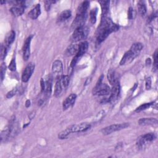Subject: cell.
Returning a JSON list of instances; mask_svg holds the SVG:
<instances>
[{
    "label": "cell",
    "mask_w": 158,
    "mask_h": 158,
    "mask_svg": "<svg viewBox=\"0 0 158 158\" xmlns=\"http://www.w3.org/2000/svg\"><path fill=\"white\" fill-rule=\"evenodd\" d=\"M118 28V26L113 23L110 18L107 16L102 17L101 22L98 30L96 44H99L101 43L112 32L117 31Z\"/></svg>",
    "instance_id": "1"
},
{
    "label": "cell",
    "mask_w": 158,
    "mask_h": 158,
    "mask_svg": "<svg viewBox=\"0 0 158 158\" xmlns=\"http://www.w3.org/2000/svg\"><path fill=\"white\" fill-rule=\"evenodd\" d=\"M91 125L88 123H81L80 124L72 125L67 128L65 130L59 133L58 137L60 139H66L72 133H80L86 131L89 129Z\"/></svg>",
    "instance_id": "2"
},
{
    "label": "cell",
    "mask_w": 158,
    "mask_h": 158,
    "mask_svg": "<svg viewBox=\"0 0 158 158\" xmlns=\"http://www.w3.org/2000/svg\"><path fill=\"white\" fill-rule=\"evenodd\" d=\"M88 32L89 30L88 27L85 25L75 28L72 35V41L73 42H77L85 40L88 36Z\"/></svg>",
    "instance_id": "3"
},
{
    "label": "cell",
    "mask_w": 158,
    "mask_h": 158,
    "mask_svg": "<svg viewBox=\"0 0 158 158\" xmlns=\"http://www.w3.org/2000/svg\"><path fill=\"white\" fill-rule=\"evenodd\" d=\"M102 76L99 78L96 85L93 89V94L98 96H106L110 93V87L106 83H102Z\"/></svg>",
    "instance_id": "4"
},
{
    "label": "cell",
    "mask_w": 158,
    "mask_h": 158,
    "mask_svg": "<svg viewBox=\"0 0 158 158\" xmlns=\"http://www.w3.org/2000/svg\"><path fill=\"white\" fill-rule=\"evenodd\" d=\"M129 124L128 123H120V124H114L109 126H107L105 128H103L101 130V132L104 135H109L113 132L126 128L128 127Z\"/></svg>",
    "instance_id": "5"
},
{
    "label": "cell",
    "mask_w": 158,
    "mask_h": 158,
    "mask_svg": "<svg viewBox=\"0 0 158 158\" xmlns=\"http://www.w3.org/2000/svg\"><path fill=\"white\" fill-rule=\"evenodd\" d=\"M63 70V65L62 63L59 60H55L52 65V72L55 78L57 80L60 79L61 78V75Z\"/></svg>",
    "instance_id": "6"
},
{
    "label": "cell",
    "mask_w": 158,
    "mask_h": 158,
    "mask_svg": "<svg viewBox=\"0 0 158 158\" xmlns=\"http://www.w3.org/2000/svg\"><path fill=\"white\" fill-rule=\"evenodd\" d=\"M35 69V64L33 63H30L28 64V65L24 69L22 75V80L23 82H27L28 81L30 78L31 77L33 70Z\"/></svg>",
    "instance_id": "7"
},
{
    "label": "cell",
    "mask_w": 158,
    "mask_h": 158,
    "mask_svg": "<svg viewBox=\"0 0 158 158\" xmlns=\"http://www.w3.org/2000/svg\"><path fill=\"white\" fill-rule=\"evenodd\" d=\"M155 139H156V135L154 133H149L145 134V135L140 136L138 139L137 145L139 148H141L146 142L152 141L154 140Z\"/></svg>",
    "instance_id": "8"
},
{
    "label": "cell",
    "mask_w": 158,
    "mask_h": 158,
    "mask_svg": "<svg viewBox=\"0 0 158 158\" xmlns=\"http://www.w3.org/2000/svg\"><path fill=\"white\" fill-rule=\"evenodd\" d=\"M87 18V14H77L75 20H73L72 27L74 30L79 27L84 25V23Z\"/></svg>",
    "instance_id": "9"
},
{
    "label": "cell",
    "mask_w": 158,
    "mask_h": 158,
    "mask_svg": "<svg viewBox=\"0 0 158 158\" xmlns=\"http://www.w3.org/2000/svg\"><path fill=\"white\" fill-rule=\"evenodd\" d=\"M120 90V87L119 83L113 85L112 89H110V96L109 99H107V102H114L118 97Z\"/></svg>",
    "instance_id": "10"
},
{
    "label": "cell",
    "mask_w": 158,
    "mask_h": 158,
    "mask_svg": "<svg viewBox=\"0 0 158 158\" xmlns=\"http://www.w3.org/2000/svg\"><path fill=\"white\" fill-rule=\"evenodd\" d=\"M32 38V36L28 37L23 47V58L25 60H27L30 55V43Z\"/></svg>",
    "instance_id": "11"
},
{
    "label": "cell",
    "mask_w": 158,
    "mask_h": 158,
    "mask_svg": "<svg viewBox=\"0 0 158 158\" xmlns=\"http://www.w3.org/2000/svg\"><path fill=\"white\" fill-rule=\"evenodd\" d=\"M76 98H77V95L75 94H71L69 96H67L63 102V104H62L63 109L66 110L69 107L72 106L74 104Z\"/></svg>",
    "instance_id": "12"
},
{
    "label": "cell",
    "mask_w": 158,
    "mask_h": 158,
    "mask_svg": "<svg viewBox=\"0 0 158 158\" xmlns=\"http://www.w3.org/2000/svg\"><path fill=\"white\" fill-rule=\"evenodd\" d=\"M158 121L155 118H142L138 120V124L142 126L157 125Z\"/></svg>",
    "instance_id": "13"
},
{
    "label": "cell",
    "mask_w": 158,
    "mask_h": 158,
    "mask_svg": "<svg viewBox=\"0 0 158 158\" xmlns=\"http://www.w3.org/2000/svg\"><path fill=\"white\" fill-rule=\"evenodd\" d=\"M107 79L112 86L119 83L116 72L113 69H110L107 72Z\"/></svg>",
    "instance_id": "14"
},
{
    "label": "cell",
    "mask_w": 158,
    "mask_h": 158,
    "mask_svg": "<svg viewBox=\"0 0 158 158\" xmlns=\"http://www.w3.org/2000/svg\"><path fill=\"white\" fill-rule=\"evenodd\" d=\"M142 49H143V44L141 43H135L132 44L129 51L135 57H136L139 54Z\"/></svg>",
    "instance_id": "15"
},
{
    "label": "cell",
    "mask_w": 158,
    "mask_h": 158,
    "mask_svg": "<svg viewBox=\"0 0 158 158\" xmlns=\"http://www.w3.org/2000/svg\"><path fill=\"white\" fill-rule=\"evenodd\" d=\"M41 14V6L40 4H36L35 7H33L28 14V16L31 19H36L38 16Z\"/></svg>",
    "instance_id": "16"
},
{
    "label": "cell",
    "mask_w": 158,
    "mask_h": 158,
    "mask_svg": "<svg viewBox=\"0 0 158 158\" xmlns=\"http://www.w3.org/2000/svg\"><path fill=\"white\" fill-rule=\"evenodd\" d=\"M88 48V43L86 41H83L80 43L78 44V51L75 56L79 59L82 55H83L86 52Z\"/></svg>",
    "instance_id": "17"
},
{
    "label": "cell",
    "mask_w": 158,
    "mask_h": 158,
    "mask_svg": "<svg viewBox=\"0 0 158 158\" xmlns=\"http://www.w3.org/2000/svg\"><path fill=\"white\" fill-rule=\"evenodd\" d=\"M25 7L21 6H15L10 9V13L15 17L21 15L24 12Z\"/></svg>",
    "instance_id": "18"
},
{
    "label": "cell",
    "mask_w": 158,
    "mask_h": 158,
    "mask_svg": "<svg viewBox=\"0 0 158 158\" xmlns=\"http://www.w3.org/2000/svg\"><path fill=\"white\" fill-rule=\"evenodd\" d=\"M89 2L86 1L81 3L77 8V14H86V11L89 7Z\"/></svg>",
    "instance_id": "19"
},
{
    "label": "cell",
    "mask_w": 158,
    "mask_h": 158,
    "mask_svg": "<svg viewBox=\"0 0 158 158\" xmlns=\"http://www.w3.org/2000/svg\"><path fill=\"white\" fill-rule=\"evenodd\" d=\"M15 33L14 32V31L12 30L10 31L6 36L5 40H4V45L6 47H9L14 41L15 40Z\"/></svg>",
    "instance_id": "20"
},
{
    "label": "cell",
    "mask_w": 158,
    "mask_h": 158,
    "mask_svg": "<svg viewBox=\"0 0 158 158\" xmlns=\"http://www.w3.org/2000/svg\"><path fill=\"white\" fill-rule=\"evenodd\" d=\"M99 3L101 7L102 17L107 16L109 8V1H99Z\"/></svg>",
    "instance_id": "21"
},
{
    "label": "cell",
    "mask_w": 158,
    "mask_h": 158,
    "mask_svg": "<svg viewBox=\"0 0 158 158\" xmlns=\"http://www.w3.org/2000/svg\"><path fill=\"white\" fill-rule=\"evenodd\" d=\"M78 51V44H72L70 45L68 48L67 49V54L69 56L76 55Z\"/></svg>",
    "instance_id": "22"
},
{
    "label": "cell",
    "mask_w": 158,
    "mask_h": 158,
    "mask_svg": "<svg viewBox=\"0 0 158 158\" xmlns=\"http://www.w3.org/2000/svg\"><path fill=\"white\" fill-rule=\"evenodd\" d=\"M72 15V12L70 10H65L62 11L59 15L58 21L59 22H64L68 19Z\"/></svg>",
    "instance_id": "23"
},
{
    "label": "cell",
    "mask_w": 158,
    "mask_h": 158,
    "mask_svg": "<svg viewBox=\"0 0 158 158\" xmlns=\"http://www.w3.org/2000/svg\"><path fill=\"white\" fill-rule=\"evenodd\" d=\"M62 83L60 81V79L57 80V81L55 85V88H54V94L56 97H58L60 96L61 94L62 90Z\"/></svg>",
    "instance_id": "24"
},
{
    "label": "cell",
    "mask_w": 158,
    "mask_h": 158,
    "mask_svg": "<svg viewBox=\"0 0 158 158\" xmlns=\"http://www.w3.org/2000/svg\"><path fill=\"white\" fill-rule=\"evenodd\" d=\"M138 9L139 14L141 16H144L146 13V6L144 1H139L138 2Z\"/></svg>",
    "instance_id": "25"
},
{
    "label": "cell",
    "mask_w": 158,
    "mask_h": 158,
    "mask_svg": "<svg viewBox=\"0 0 158 158\" xmlns=\"http://www.w3.org/2000/svg\"><path fill=\"white\" fill-rule=\"evenodd\" d=\"M52 90V80L51 78H49L45 81V88L44 92L46 93V96H48L50 95Z\"/></svg>",
    "instance_id": "26"
},
{
    "label": "cell",
    "mask_w": 158,
    "mask_h": 158,
    "mask_svg": "<svg viewBox=\"0 0 158 158\" xmlns=\"http://www.w3.org/2000/svg\"><path fill=\"white\" fill-rule=\"evenodd\" d=\"M96 14H97V9H92L89 12L90 21L92 23H94L96 21Z\"/></svg>",
    "instance_id": "27"
},
{
    "label": "cell",
    "mask_w": 158,
    "mask_h": 158,
    "mask_svg": "<svg viewBox=\"0 0 158 158\" xmlns=\"http://www.w3.org/2000/svg\"><path fill=\"white\" fill-rule=\"evenodd\" d=\"M62 85L64 87H67L69 83V77L68 75H63L60 78Z\"/></svg>",
    "instance_id": "28"
},
{
    "label": "cell",
    "mask_w": 158,
    "mask_h": 158,
    "mask_svg": "<svg viewBox=\"0 0 158 158\" xmlns=\"http://www.w3.org/2000/svg\"><path fill=\"white\" fill-rule=\"evenodd\" d=\"M7 47H6L4 44L1 45V58L2 60H3L7 54Z\"/></svg>",
    "instance_id": "29"
},
{
    "label": "cell",
    "mask_w": 158,
    "mask_h": 158,
    "mask_svg": "<svg viewBox=\"0 0 158 158\" xmlns=\"http://www.w3.org/2000/svg\"><path fill=\"white\" fill-rule=\"evenodd\" d=\"M151 103H145V104H142V105H141V106H139L138 107H137L136 108V112H140V111H141V110H145V109H148V107H149V106H151Z\"/></svg>",
    "instance_id": "30"
},
{
    "label": "cell",
    "mask_w": 158,
    "mask_h": 158,
    "mask_svg": "<svg viewBox=\"0 0 158 158\" xmlns=\"http://www.w3.org/2000/svg\"><path fill=\"white\" fill-rule=\"evenodd\" d=\"M154 59V69L155 70H157V49L156 50L153 56Z\"/></svg>",
    "instance_id": "31"
},
{
    "label": "cell",
    "mask_w": 158,
    "mask_h": 158,
    "mask_svg": "<svg viewBox=\"0 0 158 158\" xmlns=\"http://www.w3.org/2000/svg\"><path fill=\"white\" fill-rule=\"evenodd\" d=\"M9 69L11 71H15L16 70V64H15V59H12V60L10 61L9 65Z\"/></svg>",
    "instance_id": "32"
},
{
    "label": "cell",
    "mask_w": 158,
    "mask_h": 158,
    "mask_svg": "<svg viewBox=\"0 0 158 158\" xmlns=\"http://www.w3.org/2000/svg\"><path fill=\"white\" fill-rule=\"evenodd\" d=\"M6 65L4 64H2V65H1V80H3L4 75H5V72H6Z\"/></svg>",
    "instance_id": "33"
},
{
    "label": "cell",
    "mask_w": 158,
    "mask_h": 158,
    "mask_svg": "<svg viewBox=\"0 0 158 158\" xmlns=\"http://www.w3.org/2000/svg\"><path fill=\"white\" fill-rule=\"evenodd\" d=\"M17 90V88H14V89H12L11 91H10L9 92H8V93H7L6 97H7V98H12V96H14L16 94Z\"/></svg>",
    "instance_id": "34"
},
{
    "label": "cell",
    "mask_w": 158,
    "mask_h": 158,
    "mask_svg": "<svg viewBox=\"0 0 158 158\" xmlns=\"http://www.w3.org/2000/svg\"><path fill=\"white\" fill-rule=\"evenodd\" d=\"M52 3H55V1H46L44 2L45 7H46V9L47 10H48L50 9V6H51V4Z\"/></svg>",
    "instance_id": "35"
},
{
    "label": "cell",
    "mask_w": 158,
    "mask_h": 158,
    "mask_svg": "<svg viewBox=\"0 0 158 158\" xmlns=\"http://www.w3.org/2000/svg\"><path fill=\"white\" fill-rule=\"evenodd\" d=\"M151 80L149 77L146 80V88L147 89H149L151 88Z\"/></svg>",
    "instance_id": "36"
},
{
    "label": "cell",
    "mask_w": 158,
    "mask_h": 158,
    "mask_svg": "<svg viewBox=\"0 0 158 158\" xmlns=\"http://www.w3.org/2000/svg\"><path fill=\"white\" fill-rule=\"evenodd\" d=\"M133 17V10L132 7H130L128 10V17L129 19H132Z\"/></svg>",
    "instance_id": "37"
},
{
    "label": "cell",
    "mask_w": 158,
    "mask_h": 158,
    "mask_svg": "<svg viewBox=\"0 0 158 158\" xmlns=\"http://www.w3.org/2000/svg\"><path fill=\"white\" fill-rule=\"evenodd\" d=\"M151 62V59L149 58L146 59V64H150Z\"/></svg>",
    "instance_id": "38"
}]
</instances>
